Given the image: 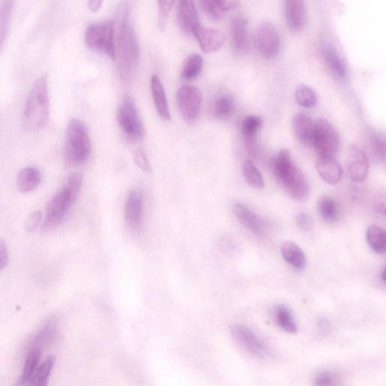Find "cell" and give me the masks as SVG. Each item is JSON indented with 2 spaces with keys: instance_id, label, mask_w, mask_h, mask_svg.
<instances>
[{
  "instance_id": "obj_1",
  "label": "cell",
  "mask_w": 386,
  "mask_h": 386,
  "mask_svg": "<svg viewBox=\"0 0 386 386\" xmlns=\"http://www.w3.org/2000/svg\"><path fill=\"white\" fill-rule=\"evenodd\" d=\"M50 118V96L46 75L40 77L32 86L24 105L22 125L27 132L42 130Z\"/></svg>"
},
{
  "instance_id": "obj_2",
  "label": "cell",
  "mask_w": 386,
  "mask_h": 386,
  "mask_svg": "<svg viewBox=\"0 0 386 386\" xmlns=\"http://www.w3.org/2000/svg\"><path fill=\"white\" fill-rule=\"evenodd\" d=\"M272 170L290 197L296 201L307 197L309 192L308 181L294 163L288 150L283 149L278 152L273 159Z\"/></svg>"
},
{
  "instance_id": "obj_3",
  "label": "cell",
  "mask_w": 386,
  "mask_h": 386,
  "mask_svg": "<svg viewBox=\"0 0 386 386\" xmlns=\"http://www.w3.org/2000/svg\"><path fill=\"white\" fill-rule=\"evenodd\" d=\"M119 19L116 57L118 56L121 72L127 76L139 63L140 47L128 7L125 4L121 7Z\"/></svg>"
},
{
  "instance_id": "obj_4",
  "label": "cell",
  "mask_w": 386,
  "mask_h": 386,
  "mask_svg": "<svg viewBox=\"0 0 386 386\" xmlns=\"http://www.w3.org/2000/svg\"><path fill=\"white\" fill-rule=\"evenodd\" d=\"M91 152L90 136L85 125L77 119H72L64 141V158L70 165H81L90 158Z\"/></svg>"
},
{
  "instance_id": "obj_5",
  "label": "cell",
  "mask_w": 386,
  "mask_h": 386,
  "mask_svg": "<svg viewBox=\"0 0 386 386\" xmlns=\"http://www.w3.org/2000/svg\"><path fill=\"white\" fill-rule=\"evenodd\" d=\"M85 42L90 50L116 60L114 21H104L92 23L86 29Z\"/></svg>"
},
{
  "instance_id": "obj_6",
  "label": "cell",
  "mask_w": 386,
  "mask_h": 386,
  "mask_svg": "<svg viewBox=\"0 0 386 386\" xmlns=\"http://www.w3.org/2000/svg\"><path fill=\"white\" fill-rule=\"evenodd\" d=\"M121 130L132 141H140L145 135V128L134 101L125 95L121 102L117 112Z\"/></svg>"
},
{
  "instance_id": "obj_7",
  "label": "cell",
  "mask_w": 386,
  "mask_h": 386,
  "mask_svg": "<svg viewBox=\"0 0 386 386\" xmlns=\"http://www.w3.org/2000/svg\"><path fill=\"white\" fill-rule=\"evenodd\" d=\"M341 145L340 134L327 120L321 119L315 123L312 148L318 156L334 157Z\"/></svg>"
},
{
  "instance_id": "obj_8",
  "label": "cell",
  "mask_w": 386,
  "mask_h": 386,
  "mask_svg": "<svg viewBox=\"0 0 386 386\" xmlns=\"http://www.w3.org/2000/svg\"><path fill=\"white\" fill-rule=\"evenodd\" d=\"M176 103L183 119L188 123H193L199 117L203 95L198 88L183 85L176 92Z\"/></svg>"
},
{
  "instance_id": "obj_9",
  "label": "cell",
  "mask_w": 386,
  "mask_h": 386,
  "mask_svg": "<svg viewBox=\"0 0 386 386\" xmlns=\"http://www.w3.org/2000/svg\"><path fill=\"white\" fill-rule=\"evenodd\" d=\"M230 329L236 341L252 355L261 359H270L273 357L271 349L250 328L235 325L230 326Z\"/></svg>"
},
{
  "instance_id": "obj_10",
  "label": "cell",
  "mask_w": 386,
  "mask_h": 386,
  "mask_svg": "<svg viewBox=\"0 0 386 386\" xmlns=\"http://www.w3.org/2000/svg\"><path fill=\"white\" fill-rule=\"evenodd\" d=\"M256 43L263 59L271 60L277 57L281 48V39L274 24L270 22L261 24L257 30Z\"/></svg>"
},
{
  "instance_id": "obj_11",
  "label": "cell",
  "mask_w": 386,
  "mask_h": 386,
  "mask_svg": "<svg viewBox=\"0 0 386 386\" xmlns=\"http://www.w3.org/2000/svg\"><path fill=\"white\" fill-rule=\"evenodd\" d=\"M72 203L74 202L63 190L56 193L48 204L42 230L50 232L57 227Z\"/></svg>"
},
{
  "instance_id": "obj_12",
  "label": "cell",
  "mask_w": 386,
  "mask_h": 386,
  "mask_svg": "<svg viewBox=\"0 0 386 386\" xmlns=\"http://www.w3.org/2000/svg\"><path fill=\"white\" fill-rule=\"evenodd\" d=\"M345 169L349 178L359 183L365 180L368 174L369 163L366 152L356 144H351L345 156Z\"/></svg>"
},
{
  "instance_id": "obj_13",
  "label": "cell",
  "mask_w": 386,
  "mask_h": 386,
  "mask_svg": "<svg viewBox=\"0 0 386 386\" xmlns=\"http://www.w3.org/2000/svg\"><path fill=\"white\" fill-rule=\"evenodd\" d=\"M176 20L184 34L193 35L196 29L200 26L199 14L194 2L191 0H182L176 6Z\"/></svg>"
},
{
  "instance_id": "obj_14",
  "label": "cell",
  "mask_w": 386,
  "mask_h": 386,
  "mask_svg": "<svg viewBox=\"0 0 386 386\" xmlns=\"http://www.w3.org/2000/svg\"><path fill=\"white\" fill-rule=\"evenodd\" d=\"M285 15L287 28L298 33L307 23V6L303 0H287L285 3Z\"/></svg>"
},
{
  "instance_id": "obj_15",
  "label": "cell",
  "mask_w": 386,
  "mask_h": 386,
  "mask_svg": "<svg viewBox=\"0 0 386 386\" xmlns=\"http://www.w3.org/2000/svg\"><path fill=\"white\" fill-rule=\"evenodd\" d=\"M205 53H212L221 50L226 42V34L221 30L199 26L193 33Z\"/></svg>"
},
{
  "instance_id": "obj_16",
  "label": "cell",
  "mask_w": 386,
  "mask_h": 386,
  "mask_svg": "<svg viewBox=\"0 0 386 386\" xmlns=\"http://www.w3.org/2000/svg\"><path fill=\"white\" fill-rule=\"evenodd\" d=\"M231 43L233 51L238 55L245 54L250 45V37L247 21L238 16L231 23Z\"/></svg>"
},
{
  "instance_id": "obj_17",
  "label": "cell",
  "mask_w": 386,
  "mask_h": 386,
  "mask_svg": "<svg viewBox=\"0 0 386 386\" xmlns=\"http://www.w3.org/2000/svg\"><path fill=\"white\" fill-rule=\"evenodd\" d=\"M321 52L332 74L337 78L345 79L347 75V63L336 48L331 43L324 42L321 45Z\"/></svg>"
},
{
  "instance_id": "obj_18",
  "label": "cell",
  "mask_w": 386,
  "mask_h": 386,
  "mask_svg": "<svg viewBox=\"0 0 386 386\" xmlns=\"http://www.w3.org/2000/svg\"><path fill=\"white\" fill-rule=\"evenodd\" d=\"M316 170L321 179L328 184L339 183L343 178V168L334 157L318 156Z\"/></svg>"
},
{
  "instance_id": "obj_19",
  "label": "cell",
  "mask_w": 386,
  "mask_h": 386,
  "mask_svg": "<svg viewBox=\"0 0 386 386\" xmlns=\"http://www.w3.org/2000/svg\"><path fill=\"white\" fill-rule=\"evenodd\" d=\"M59 334V321L52 317L47 321L40 331L37 333L28 343V351L32 349H41L57 339Z\"/></svg>"
},
{
  "instance_id": "obj_20",
  "label": "cell",
  "mask_w": 386,
  "mask_h": 386,
  "mask_svg": "<svg viewBox=\"0 0 386 386\" xmlns=\"http://www.w3.org/2000/svg\"><path fill=\"white\" fill-rule=\"evenodd\" d=\"M263 125V119L259 116H247L241 124V134L245 141L247 150L249 154L255 156L258 151L257 147L256 135Z\"/></svg>"
},
{
  "instance_id": "obj_21",
  "label": "cell",
  "mask_w": 386,
  "mask_h": 386,
  "mask_svg": "<svg viewBox=\"0 0 386 386\" xmlns=\"http://www.w3.org/2000/svg\"><path fill=\"white\" fill-rule=\"evenodd\" d=\"M239 2L230 0H203L199 2L201 9L204 13L215 21H220L226 17L229 11L234 10Z\"/></svg>"
},
{
  "instance_id": "obj_22",
  "label": "cell",
  "mask_w": 386,
  "mask_h": 386,
  "mask_svg": "<svg viewBox=\"0 0 386 386\" xmlns=\"http://www.w3.org/2000/svg\"><path fill=\"white\" fill-rule=\"evenodd\" d=\"M232 212L241 225L252 231L256 235H262L263 225L259 216L253 212L250 208L240 203L232 206Z\"/></svg>"
},
{
  "instance_id": "obj_23",
  "label": "cell",
  "mask_w": 386,
  "mask_h": 386,
  "mask_svg": "<svg viewBox=\"0 0 386 386\" xmlns=\"http://www.w3.org/2000/svg\"><path fill=\"white\" fill-rule=\"evenodd\" d=\"M293 128L297 139L305 146L312 147L315 122L305 112H298L293 119Z\"/></svg>"
},
{
  "instance_id": "obj_24",
  "label": "cell",
  "mask_w": 386,
  "mask_h": 386,
  "mask_svg": "<svg viewBox=\"0 0 386 386\" xmlns=\"http://www.w3.org/2000/svg\"><path fill=\"white\" fill-rule=\"evenodd\" d=\"M143 212V196L138 190L132 191L128 194L125 205V219L128 226L138 227Z\"/></svg>"
},
{
  "instance_id": "obj_25",
  "label": "cell",
  "mask_w": 386,
  "mask_h": 386,
  "mask_svg": "<svg viewBox=\"0 0 386 386\" xmlns=\"http://www.w3.org/2000/svg\"><path fill=\"white\" fill-rule=\"evenodd\" d=\"M150 88L159 116L164 120H171L165 88L162 81L156 75L152 76L150 79Z\"/></svg>"
},
{
  "instance_id": "obj_26",
  "label": "cell",
  "mask_w": 386,
  "mask_h": 386,
  "mask_svg": "<svg viewBox=\"0 0 386 386\" xmlns=\"http://www.w3.org/2000/svg\"><path fill=\"white\" fill-rule=\"evenodd\" d=\"M280 252L283 259L297 270H303L307 265V257L301 247L293 243L286 241L281 243Z\"/></svg>"
},
{
  "instance_id": "obj_27",
  "label": "cell",
  "mask_w": 386,
  "mask_h": 386,
  "mask_svg": "<svg viewBox=\"0 0 386 386\" xmlns=\"http://www.w3.org/2000/svg\"><path fill=\"white\" fill-rule=\"evenodd\" d=\"M42 181V174L39 169L34 167H27L22 169L17 179V187L22 193H28L35 190Z\"/></svg>"
},
{
  "instance_id": "obj_28",
  "label": "cell",
  "mask_w": 386,
  "mask_h": 386,
  "mask_svg": "<svg viewBox=\"0 0 386 386\" xmlns=\"http://www.w3.org/2000/svg\"><path fill=\"white\" fill-rule=\"evenodd\" d=\"M235 111V101L229 93H222L216 96L213 104V114L217 119H230Z\"/></svg>"
},
{
  "instance_id": "obj_29",
  "label": "cell",
  "mask_w": 386,
  "mask_h": 386,
  "mask_svg": "<svg viewBox=\"0 0 386 386\" xmlns=\"http://www.w3.org/2000/svg\"><path fill=\"white\" fill-rule=\"evenodd\" d=\"M42 357V350L32 349L28 351L26 362H24L21 375L15 386L26 385L30 378L34 374L39 367Z\"/></svg>"
},
{
  "instance_id": "obj_30",
  "label": "cell",
  "mask_w": 386,
  "mask_h": 386,
  "mask_svg": "<svg viewBox=\"0 0 386 386\" xmlns=\"http://www.w3.org/2000/svg\"><path fill=\"white\" fill-rule=\"evenodd\" d=\"M55 357H48L41 365H39L36 372L30 378L27 386H48V380L51 376L55 364Z\"/></svg>"
},
{
  "instance_id": "obj_31",
  "label": "cell",
  "mask_w": 386,
  "mask_h": 386,
  "mask_svg": "<svg viewBox=\"0 0 386 386\" xmlns=\"http://www.w3.org/2000/svg\"><path fill=\"white\" fill-rule=\"evenodd\" d=\"M274 316L278 326L288 334H296L297 325L291 310L285 305L278 304L274 309Z\"/></svg>"
},
{
  "instance_id": "obj_32",
  "label": "cell",
  "mask_w": 386,
  "mask_h": 386,
  "mask_svg": "<svg viewBox=\"0 0 386 386\" xmlns=\"http://www.w3.org/2000/svg\"><path fill=\"white\" fill-rule=\"evenodd\" d=\"M366 240L369 247L377 254H384L386 250L385 231L376 225H372L366 232Z\"/></svg>"
},
{
  "instance_id": "obj_33",
  "label": "cell",
  "mask_w": 386,
  "mask_h": 386,
  "mask_svg": "<svg viewBox=\"0 0 386 386\" xmlns=\"http://www.w3.org/2000/svg\"><path fill=\"white\" fill-rule=\"evenodd\" d=\"M203 68V59L199 54H192L185 60L181 70V77L185 81H191L196 79Z\"/></svg>"
},
{
  "instance_id": "obj_34",
  "label": "cell",
  "mask_w": 386,
  "mask_h": 386,
  "mask_svg": "<svg viewBox=\"0 0 386 386\" xmlns=\"http://www.w3.org/2000/svg\"><path fill=\"white\" fill-rule=\"evenodd\" d=\"M318 210L323 219L328 223L336 221L340 216V207L332 198L321 197L318 200Z\"/></svg>"
},
{
  "instance_id": "obj_35",
  "label": "cell",
  "mask_w": 386,
  "mask_h": 386,
  "mask_svg": "<svg viewBox=\"0 0 386 386\" xmlns=\"http://www.w3.org/2000/svg\"><path fill=\"white\" fill-rule=\"evenodd\" d=\"M12 1L5 0L0 3V50H1L10 28L13 13Z\"/></svg>"
},
{
  "instance_id": "obj_36",
  "label": "cell",
  "mask_w": 386,
  "mask_h": 386,
  "mask_svg": "<svg viewBox=\"0 0 386 386\" xmlns=\"http://www.w3.org/2000/svg\"><path fill=\"white\" fill-rule=\"evenodd\" d=\"M243 172L244 178L249 186L256 190H261L264 187L265 183L262 174L252 160H245Z\"/></svg>"
},
{
  "instance_id": "obj_37",
  "label": "cell",
  "mask_w": 386,
  "mask_h": 386,
  "mask_svg": "<svg viewBox=\"0 0 386 386\" xmlns=\"http://www.w3.org/2000/svg\"><path fill=\"white\" fill-rule=\"evenodd\" d=\"M295 99L304 108H315L318 103V96L310 87L300 85L295 91Z\"/></svg>"
},
{
  "instance_id": "obj_38",
  "label": "cell",
  "mask_w": 386,
  "mask_h": 386,
  "mask_svg": "<svg viewBox=\"0 0 386 386\" xmlns=\"http://www.w3.org/2000/svg\"><path fill=\"white\" fill-rule=\"evenodd\" d=\"M83 184V175L79 173L70 174L64 181L62 190L65 191L72 202H75Z\"/></svg>"
},
{
  "instance_id": "obj_39",
  "label": "cell",
  "mask_w": 386,
  "mask_h": 386,
  "mask_svg": "<svg viewBox=\"0 0 386 386\" xmlns=\"http://www.w3.org/2000/svg\"><path fill=\"white\" fill-rule=\"evenodd\" d=\"M341 382V377L336 372L323 371L314 378V386H338Z\"/></svg>"
},
{
  "instance_id": "obj_40",
  "label": "cell",
  "mask_w": 386,
  "mask_h": 386,
  "mask_svg": "<svg viewBox=\"0 0 386 386\" xmlns=\"http://www.w3.org/2000/svg\"><path fill=\"white\" fill-rule=\"evenodd\" d=\"M175 1H158V24L161 30L164 31L169 14Z\"/></svg>"
},
{
  "instance_id": "obj_41",
  "label": "cell",
  "mask_w": 386,
  "mask_h": 386,
  "mask_svg": "<svg viewBox=\"0 0 386 386\" xmlns=\"http://www.w3.org/2000/svg\"><path fill=\"white\" fill-rule=\"evenodd\" d=\"M134 161L141 170L146 173H151L152 167L148 159L142 150H136L134 152Z\"/></svg>"
},
{
  "instance_id": "obj_42",
  "label": "cell",
  "mask_w": 386,
  "mask_h": 386,
  "mask_svg": "<svg viewBox=\"0 0 386 386\" xmlns=\"http://www.w3.org/2000/svg\"><path fill=\"white\" fill-rule=\"evenodd\" d=\"M297 227L303 232H309L313 227L312 217L307 213L301 212L296 216Z\"/></svg>"
},
{
  "instance_id": "obj_43",
  "label": "cell",
  "mask_w": 386,
  "mask_h": 386,
  "mask_svg": "<svg viewBox=\"0 0 386 386\" xmlns=\"http://www.w3.org/2000/svg\"><path fill=\"white\" fill-rule=\"evenodd\" d=\"M42 217V212L40 211L31 213L26 223V230L30 232L35 231L39 227V223H41Z\"/></svg>"
},
{
  "instance_id": "obj_44",
  "label": "cell",
  "mask_w": 386,
  "mask_h": 386,
  "mask_svg": "<svg viewBox=\"0 0 386 386\" xmlns=\"http://www.w3.org/2000/svg\"><path fill=\"white\" fill-rule=\"evenodd\" d=\"M373 146L378 155L385 159V139L381 136H375L373 139Z\"/></svg>"
},
{
  "instance_id": "obj_45",
  "label": "cell",
  "mask_w": 386,
  "mask_h": 386,
  "mask_svg": "<svg viewBox=\"0 0 386 386\" xmlns=\"http://www.w3.org/2000/svg\"><path fill=\"white\" fill-rule=\"evenodd\" d=\"M9 256H8L7 247L5 241L0 238V272H1L8 263Z\"/></svg>"
},
{
  "instance_id": "obj_46",
  "label": "cell",
  "mask_w": 386,
  "mask_h": 386,
  "mask_svg": "<svg viewBox=\"0 0 386 386\" xmlns=\"http://www.w3.org/2000/svg\"><path fill=\"white\" fill-rule=\"evenodd\" d=\"M102 3V1H94L92 0V1L88 2V5L92 12H96L101 9Z\"/></svg>"
},
{
  "instance_id": "obj_47",
  "label": "cell",
  "mask_w": 386,
  "mask_h": 386,
  "mask_svg": "<svg viewBox=\"0 0 386 386\" xmlns=\"http://www.w3.org/2000/svg\"><path fill=\"white\" fill-rule=\"evenodd\" d=\"M318 327L321 329V331L326 332L328 331L329 327H331V325H329V323L327 319L323 318L319 321Z\"/></svg>"
},
{
  "instance_id": "obj_48",
  "label": "cell",
  "mask_w": 386,
  "mask_h": 386,
  "mask_svg": "<svg viewBox=\"0 0 386 386\" xmlns=\"http://www.w3.org/2000/svg\"><path fill=\"white\" fill-rule=\"evenodd\" d=\"M381 279L383 281V283H385V268H384L382 271L381 273Z\"/></svg>"
}]
</instances>
